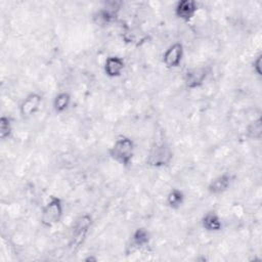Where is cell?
<instances>
[{"mask_svg": "<svg viewBox=\"0 0 262 262\" xmlns=\"http://www.w3.org/2000/svg\"><path fill=\"white\" fill-rule=\"evenodd\" d=\"M187 196L185 191L180 188L173 186L169 188L164 196V205L173 212H178L186 204Z\"/></svg>", "mask_w": 262, "mask_h": 262, "instance_id": "cell-14", "label": "cell"}, {"mask_svg": "<svg viewBox=\"0 0 262 262\" xmlns=\"http://www.w3.org/2000/svg\"><path fill=\"white\" fill-rule=\"evenodd\" d=\"M102 72L110 80H116L123 77L127 70V62L125 58L118 54H108L104 57L102 62Z\"/></svg>", "mask_w": 262, "mask_h": 262, "instance_id": "cell-10", "label": "cell"}, {"mask_svg": "<svg viewBox=\"0 0 262 262\" xmlns=\"http://www.w3.org/2000/svg\"><path fill=\"white\" fill-rule=\"evenodd\" d=\"M244 136L250 141H260L262 137L261 116L252 118L244 127Z\"/></svg>", "mask_w": 262, "mask_h": 262, "instance_id": "cell-15", "label": "cell"}, {"mask_svg": "<svg viewBox=\"0 0 262 262\" xmlns=\"http://www.w3.org/2000/svg\"><path fill=\"white\" fill-rule=\"evenodd\" d=\"M213 75V69L208 64L187 67L181 74V83L185 90L194 92L205 88Z\"/></svg>", "mask_w": 262, "mask_h": 262, "instance_id": "cell-5", "label": "cell"}, {"mask_svg": "<svg viewBox=\"0 0 262 262\" xmlns=\"http://www.w3.org/2000/svg\"><path fill=\"white\" fill-rule=\"evenodd\" d=\"M236 182V175L230 171L220 172L214 177H212L207 185L206 190L207 193L211 196H221L228 192Z\"/></svg>", "mask_w": 262, "mask_h": 262, "instance_id": "cell-7", "label": "cell"}, {"mask_svg": "<svg viewBox=\"0 0 262 262\" xmlns=\"http://www.w3.org/2000/svg\"><path fill=\"white\" fill-rule=\"evenodd\" d=\"M262 53L260 51H258L256 54H254V56L252 57L251 61H250V70L252 72V74L260 79L262 77Z\"/></svg>", "mask_w": 262, "mask_h": 262, "instance_id": "cell-17", "label": "cell"}, {"mask_svg": "<svg viewBox=\"0 0 262 262\" xmlns=\"http://www.w3.org/2000/svg\"><path fill=\"white\" fill-rule=\"evenodd\" d=\"M175 151L168 139L155 140L148 147L144 158L145 166L150 170L161 171L172 166Z\"/></svg>", "mask_w": 262, "mask_h": 262, "instance_id": "cell-2", "label": "cell"}, {"mask_svg": "<svg viewBox=\"0 0 262 262\" xmlns=\"http://www.w3.org/2000/svg\"><path fill=\"white\" fill-rule=\"evenodd\" d=\"M152 239L150 230L145 226H138L134 228L129 236L128 244L126 247L127 254H133L149 246Z\"/></svg>", "mask_w": 262, "mask_h": 262, "instance_id": "cell-11", "label": "cell"}, {"mask_svg": "<svg viewBox=\"0 0 262 262\" xmlns=\"http://www.w3.org/2000/svg\"><path fill=\"white\" fill-rule=\"evenodd\" d=\"M200 11V1L195 0H177L172 4L173 17L183 24H190Z\"/></svg>", "mask_w": 262, "mask_h": 262, "instance_id": "cell-9", "label": "cell"}, {"mask_svg": "<svg viewBox=\"0 0 262 262\" xmlns=\"http://www.w3.org/2000/svg\"><path fill=\"white\" fill-rule=\"evenodd\" d=\"M44 97L39 91H31L27 93L19 101L17 106V112L19 117L27 121L31 120L33 117L38 115L43 106Z\"/></svg>", "mask_w": 262, "mask_h": 262, "instance_id": "cell-8", "label": "cell"}, {"mask_svg": "<svg viewBox=\"0 0 262 262\" xmlns=\"http://www.w3.org/2000/svg\"><path fill=\"white\" fill-rule=\"evenodd\" d=\"M200 226L207 233H219L225 227V221L223 220L221 214L214 210L210 209L204 212L200 218Z\"/></svg>", "mask_w": 262, "mask_h": 262, "instance_id": "cell-12", "label": "cell"}, {"mask_svg": "<svg viewBox=\"0 0 262 262\" xmlns=\"http://www.w3.org/2000/svg\"><path fill=\"white\" fill-rule=\"evenodd\" d=\"M94 225V218L90 213L84 212L79 214L73 221L70 227L68 246L72 251L78 250L84 245L88 238L91 229Z\"/></svg>", "mask_w": 262, "mask_h": 262, "instance_id": "cell-4", "label": "cell"}, {"mask_svg": "<svg viewBox=\"0 0 262 262\" xmlns=\"http://www.w3.org/2000/svg\"><path fill=\"white\" fill-rule=\"evenodd\" d=\"M14 135V120L10 115H1L0 117V138L2 141H8Z\"/></svg>", "mask_w": 262, "mask_h": 262, "instance_id": "cell-16", "label": "cell"}, {"mask_svg": "<svg viewBox=\"0 0 262 262\" xmlns=\"http://www.w3.org/2000/svg\"><path fill=\"white\" fill-rule=\"evenodd\" d=\"M136 142L128 134H119L108 145L106 152L112 162L124 169H130L136 154Z\"/></svg>", "mask_w": 262, "mask_h": 262, "instance_id": "cell-1", "label": "cell"}, {"mask_svg": "<svg viewBox=\"0 0 262 262\" xmlns=\"http://www.w3.org/2000/svg\"><path fill=\"white\" fill-rule=\"evenodd\" d=\"M185 58V46L177 40L170 43L161 54V63L167 71H175L180 68Z\"/></svg>", "mask_w": 262, "mask_h": 262, "instance_id": "cell-6", "label": "cell"}, {"mask_svg": "<svg viewBox=\"0 0 262 262\" xmlns=\"http://www.w3.org/2000/svg\"><path fill=\"white\" fill-rule=\"evenodd\" d=\"M73 103L74 99L70 91L58 90L51 100V110L54 113V115L63 116L71 110Z\"/></svg>", "mask_w": 262, "mask_h": 262, "instance_id": "cell-13", "label": "cell"}, {"mask_svg": "<svg viewBox=\"0 0 262 262\" xmlns=\"http://www.w3.org/2000/svg\"><path fill=\"white\" fill-rule=\"evenodd\" d=\"M66 214L64 200L57 194H50L43 205L39 213V223L44 229H51L62 221Z\"/></svg>", "mask_w": 262, "mask_h": 262, "instance_id": "cell-3", "label": "cell"}]
</instances>
